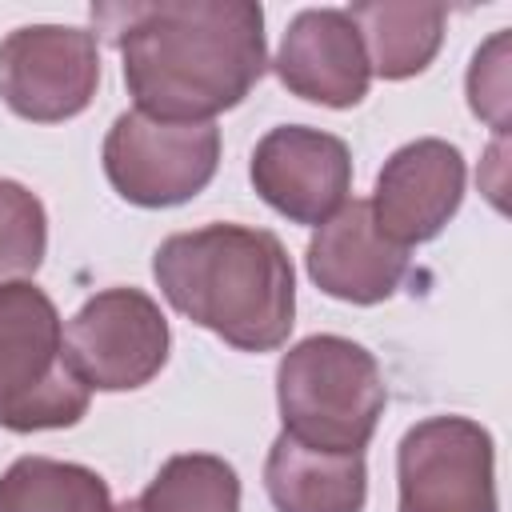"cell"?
I'll return each instance as SVG.
<instances>
[{
    "label": "cell",
    "mask_w": 512,
    "mask_h": 512,
    "mask_svg": "<svg viewBox=\"0 0 512 512\" xmlns=\"http://www.w3.org/2000/svg\"><path fill=\"white\" fill-rule=\"evenodd\" d=\"M92 20L120 48L136 112L156 120L208 124L268 68L264 12L248 0L96 4Z\"/></svg>",
    "instance_id": "cell-1"
},
{
    "label": "cell",
    "mask_w": 512,
    "mask_h": 512,
    "mask_svg": "<svg viewBox=\"0 0 512 512\" xmlns=\"http://www.w3.org/2000/svg\"><path fill=\"white\" fill-rule=\"evenodd\" d=\"M152 276L176 312L240 352H272L292 332V260L264 228L208 224L176 232L156 248Z\"/></svg>",
    "instance_id": "cell-2"
},
{
    "label": "cell",
    "mask_w": 512,
    "mask_h": 512,
    "mask_svg": "<svg viewBox=\"0 0 512 512\" xmlns=\"http://www.w3.org/2000/svg\"><path fill=\"white\" fill-rule=\"evenodd\" d=\"M284 432L320 452H364L384 412L380 364L344 336H308L276 368Z\"/></svg>",
    "instance_id": "cell-3"
},
{
    "label": "cell",
    "mask_w": 512,
    "mask_h": 512,
    "mask_svg": "<svg viewBox=\"0 0 512 512\" xmlns=\"http://www.w3.org/2000/svg\"><path fill=\"white\" fill-rule=\"evenodd\" d=\"M88 388L64 356V324L36 284L0 288V424L12 432L68 428L88 412Z\"/></svg>",
    "instance_id": "cell-4"
},
{
    "label": "cell",
    "mask_w": 512,
    "mask_h": 512,
    "mask_svg": "<svg viewBox=\"0 0 512 512\" xmlns=\"http://www.w3.org/2000/svg\"><path fill=\"white\" fill-rule=\"evenodd\" d=\"M220 164L216 124H176L144 112H124L104 140V172L112 188L140 208L184 204L208 188Z\"/></svg>",
    "instance_id": "cell-5"
},
{
    "label": "cell",
    "mask_w": 512,
    "mask_h": 512,
    "mask_svg": "<svg viewBox=\"0 0 512 512\" xmlns=\"http://www.w3.org/2000/svg\"><path fill=\"white\" fill-rule=\"evenodd\" d=\"M64 356L84 388H144L168 360V320L140 288L96 292L64 328Z\"/></svg>",
    "instance_id": "cell-6"
},
{
    "label": "cell",
    "mask_w": 512,
    "mask_h": 512,
    "mask_svg": "<svg viewBox=\"0 0 512 512\" xmlns=\"http://www.w3.org/2000/svg\"><path fill=\"white\" fill-rule=\"evenodd\" d=\"M400 512H496L492 436L464 416H432L396 452Z\"/></svg>",
    "instance_id": "cell-7"
},
{
    "label": "cell",
    "mask_w": 512,
    "mask_h": 512,
    "mask_svg": "<svg viewBox=\"0 0 512 512\" xmlns=\"http://www.w3.org/2000/svg\"><path fill=\"white\" fill-rule=\"evenodd\" d=\"M100 84L96 36L64 24L16 28L0 40V96L36 124H56L88 108Z\"/></svg>",
    "instance_id": "cell-8"
},
{
    "label": "cell",
    "mask_w": 512,
    "mask_h": 512,
    "mask_svg": "<svg viewBox=\"0 0 512 512\" xmlns=\"http://www.w3.org/2000/svg\"><path fill=\"white\" fill-rule=\"evenodd\" d=\"M252 184L292 224H324L348 204L352 156L340 136L280 124L252 152Z\"/></svg>",
    "instance_id": "cell-9"
},
{
    "label": "cell",
    "mask_w": 512,
    "mask_h": 512,
    "mask_svg": "<svg viewBox=\"0 0 512 512\" xmlns=\"http://www.w3.org/2000/svg\"><path fill=\"white\" fill-rule=\"evenodd\" d=\"M460 196L464 156L448 140H416L384 160L368 212L392 244L412 248L432 240L452 220Z\"/></svg>",
    "instance_id": "cell-10"
},
{
    "label": "cell",
    "mask_w": 512,
    "mask_h": 512,
    "mask_svg": "<svg viewBox=\"0 0 512 512\" xmlns=\"http://www.w3.org/2000/svg\"><path fill=\"white\" fill-rule=\"evenodd\" d=\"M272 68L292 96L328 104V108L360 104L372 80L360 32L348 20V12H336V8L300 12L284 32Z\"/></svg>",
    "instance_id": "cell-11"
},
{
    "label": "cell",
    "mask_w": 512,
    "mask_h": 512,
    "mask_svg": "<svg viewBox=\"0 0 512 512\" xmlns=\"http://www.w3.org/2000/svg\"><path fill=\"white\" fill-rule=\"evenodd\" d=\"M308 276L336 300L380 304L408 276V248L376 228L368 200H352L316 228L308 244Z\"/></svg>",
    "instance_id": "cell-12"
},
{
    "label": "cell",
    "mask_w": 512,
    "mask_h": 512,
    "mask_svg": "<svg viewBox=\"0 0 512 512\" xmlns=\"http://www.w3.org/2000/svg\"><path fill=\"white\" fill-rule=\"evenodd\" d=\"M264 488L276 512H360L368 496L364 452H320L280 432L264 464Z\"/></svg>",
    "instance_id": "cell-13"
},
{
    "label": "cell",
    "mask_w": 512,
    "mask_h": 512,
    "mask_svg": "<svg viewBox=\"0 0 512 512\" xmlns=\"http://www.w3.org/2000/svg\"><path fill=\"white\" fill-rule=\"evenodd\" d=\"M348 20L360 32L368 68L384 80H408L424 72L444 40L440 4H352Z\"/></svg>",
    "instance_id": "cell-14"
},
{
    "label": "cell",
    "mask_w": 512,
    "mask_h": 512,
    "mask_svg": "<svg viewBox=\"0 0 512 512\" xmlns=\"http://www.w3.org/2000/svg\"><path fill=\"white\" fill-rule=\"evenodd\" d=\"M0 512H112V496L84 464L20 456L0 476Z\"/></svg>",
    "instance_id": "cell-15"
},
{
    "label": "cell",
    "mask_w": 512,
    "mask_h": 512,
    "mask_svg": "<svg viewBox=\"0 0 512 512\" xmlns=\"http://www.w3.org/2000/svg\"><path fill=\"white\" fill-rule=\"evenodd\" d=\"M140 512H240V480L232 464L208 452L172 456L144 496L136 500Z\"/></svg>",
    "instance_id": "cell-16"
},
{
    "label": "cell",
    "mask_w": 512,
    "mask_h": 512,
    "mask_svg": "<svg viewBox=\"0 0 512 512\" xmlns=\"http://www.w3.org/2000/svg\"><path fill=\"white\" fill-rule=\"evenodd\" d=\"M48 248L44 204L16 180H0V288L32 276Z\"/></svg>",
    "instance_id": "cell-17"
},
{
    "label": "cell",
    "mask_w": 512,
    "mask_h": 512,
    "mask_svg": "<svg viewBox=\"0 0 512 512\" xmlns=\"http://www.w3.org/2000/svg\"><path fill=\"white\" fill-rule=\"evenodd\" d=\"M468 104L496 132L508 128V32H496L472 60L468 72Z\"/></svg>",
    "instance_id": "cell-18"
},
{
    "label": "cell",
    "mask_w": 512,
    "mask_h": 512,
    "mask_svg": "<svg viewBox=\"0 0 512 512\" xmlns=\"http://www.w3.org/2000/svg\"><path fill=\"white\" fill-rule=\"evenodd\" d=\"M112 512H140V508H136V500H128V504H120V508H112Z\"/></svg>",
    "instance_id": "cell-19"
}]
</instances>
